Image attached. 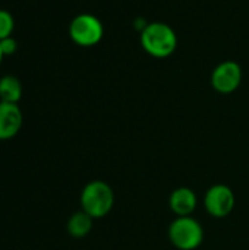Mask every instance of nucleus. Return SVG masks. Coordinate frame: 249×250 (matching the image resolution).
<instances>
[{"label": "nucleus", "mask_w": 249, "mask_h": 250, "mask_svg": "<svg viewBox=\"0 0 249 250\" xmlns=\"http://www.w3.org/2000/svg\"><path fill=\"white\" fill-rule=\"evenodd\" d=\"M22 97L21 81L13 75H6L0 78V101L18 104Z\"/></svg>", "instance_id": "10"}, {"label": "nucleus", "mask_w": 249, "mask_h": 250, "mask_svg": "<svg viewBox=\"0 0 249 250\" xmlns=\"http://www.w3.org/2000/svg\"><path fill=\"white\" fill-rule=\"evenodd\" d=\"M104 35L101 21L91 13H81L70 21L69 37L79 47H94Z\"/></svg>", "instance_id": "4"}, {"label": "nucleus", "mask_w": 249, "mask_h": 250, "mask_svg": "<svg viewBox=\"0 0 249 250\" xmlns=\"http://www.w3.org/2000/svg\"><path fill=\"white\" fill-rule=\"evenodd\" d=\"M141 45L147 54L156 59H166L178 48V35L164 22H151L141 29Z\"/></svg>", "instance_id": "1"}, {"label": "nucleus", "mask_w": 249, "mask_h": 250, "mask_svg": "<svg viewBox=\"0 0 249 250\" xmlns=\"http://www.w3.org/2000/svg\"><path fill=\"white\" fill-rule=\"evenodd\" d=\"M0 48H1L4 56H12L18 48V42L13 37H7V38L0 41Z\"/></svg>", "instance_id": "12"}, {"label": "nucleus", "mask_w": 249, "mask_h": 250, "mask_svg": "<svg viewBox=\"0 0 249 250\" xmlns=\"http://www.w3.org/2000/svg\"><path fill=\"white\" fill-rule=\"evenodd\" d=\"M203 202L208 215L213 218H226L235 209L236 196L227 185L217 183L207 189Z\"/></svg>", "instance_id": "5"}, {"label": "nucleus", "mask_w": 249, "mask_h": 250, "mask_svg": "<svg viewBox=\"0 0 249 250\" xmlns=\"http://www.w3.org/2000/svg\"><path fill=\"white\" fill-rule=\"evenodd\" d=\"M242 82V69L239 63L233 60L222 62L216 66L211 73V86L219 94H232L235 92Z\"/></svg>", "instance_id": "6"}, {"label": "nucleus", "mask_w": 249, "mask_h": 250, "mask_svg": "<svg viewBox=\"0 0 249 250\" xmlns=\"http://www.w3.org/2000/svg\"><path fill=\"white\" fill-rule=\"evenodd\" d=\"M23 123V116L18 104L0 101V141L15 138Z\"/></svg>", "instance_id": "7"}, {"label": "nucleus", "mask_w": 249, "mask_h": 250, "mask_svg": "<svg viewBox=\"0 0 249 250\" xmlns=\"http://www.w3.org/2000/svg\"><path fill=\"white\" fill-rule=\"evenodd\" d=\"M13 28H15V21L12 13L4 9H0V41L7 37H12Z\"/></svg>", "instance_id": "11"}, {"label": "nucleus", "mask_w": 249, "mask_h": 250, "mask_svg": "<svg viewBox=\"0 0 249 250\" xmlns=\"http://www.w3.org/2000/svg\"><path fill=\"white\" fill-rule=\"evenodd\" d=\"M79 202L84 212L94 220H100L109 215L113 209L114 192L104 180H91L82 188Z\"/></svg>", "instance_id": "2"}, {"label": "nucleus", "mask_w": 249, "mask_h": 250, "mask_svg": "<svg viewBox=\"0 0 249 250\" xmlns=\"http://www.w3.org/2000/svg\"><path fill=\"white\" fill-rule=\"evenodd\" d=\"M198 205L197 193L186 186L176 188L169 196V208L176 217H189L195 212Z\"/></svg>", "instance_id": "8"}, {"label": "nucleus", "mask_w": 249, "mask_h": 250, "mask_svg": "<svg viewBox=\"0 0 249 250\" xmlns=\"http://www.w3.org/2000/svg\"><path fill=\"white\" fill-rule=\"evenodd\" d=\"M3 56H4V54H3V51H1V48H0V63H1V60H3Z\"/></svg>", "instance_id": "13"}, {"label": "nucleus", "mask_w": 249, "mask_h": 250, "mask_svg": "<svg viewBox=\"0 0 249 250\" xmlns=\"http://www.w3.org/2000/svg\"><path fill=\"white\" fill-rule=\"evenodd\" d=\"M167 236L178 250H195L204 242V229L192 215L176 217L167 229Z\"/></svg>", "instance_id": "3"}, {"label": "nucleus", "mask_w": 249, "mask_h": 250, "mask_svg": "<svg viewBox=\"0 0 249 250\" xmlns=\"http://www.w3.org/2000/svg\"><path fill=\"white\" fill-rule=\"evenodd\" d=\"M92 224H94V218L90 217L87 212H84L81 209V211L73 212L69 217V220L66 223V230H68L70 237H73V239H84V237H87L91 233Z\"/></svg>", "instance_id": "9"}]
</instances>
